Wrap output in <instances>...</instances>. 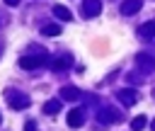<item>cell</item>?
<instances>
[{"mask_svg":"<svg viewBox=\"0 0 155 131\" xmlns=\"http://www.w3.org/2000/svg\"><path fill=\"white\" fill-rule=\"evenodd\" d=\"M80 124H82L80 114H78V112H73V114H70V126H80Z\"/></svg>","mask_w":155,"mask_h":131,"instance_id":"obj_1","label":"cell"}]
</instances>
